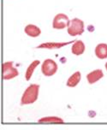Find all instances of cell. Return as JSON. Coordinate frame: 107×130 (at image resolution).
Wrapping results in <instances>:
<instances>
[{"mask_svg":"<svg viewBox=\"0 0 107 130\" xmlns=\"http://www.w3.org/2000/svg\"><path fill=\"white\" fill-rule=\"evenodd\" d=\"M39 86L37 84H31L27 87L23 92L21 99V105H27L35 103L39 97Z\"/></svg>","mask_w":107,"mask_h":130,"instance_id":"1","label":"cell"},{"mask_svg":"<svg viewBox=\"0 0 107 130\" xmlns=\"http://www.w3.org/2000/svg\"><path fill=\"white\" fill-rule=\"evenodd\" d=\"M67 31L70 36L81 35L84 32V22L79 18H74L70 20L67 27Z\"/></svg>","mask_w":107,"mask_h":130,"instance_id":"2","label":"cell"},{"mask_svg":"<svg viewBox=\"0 0 107 130\" xmlns=\"http://www.w3.org/2000/svg\"><path fill=\"white\" fill-rule=\"evenodd\" d=\"M19 75L17 69L13 66V62H5L2 65V77L4 80H9Z\"/></svg>","mask_w":107,"mask_h":130,"instance_id":"3","label":"cell"},{"mask_svg":"<svg viewBox=\"0 0 107 130\" xmlns=\"http://www.w3.org/2000/svg\"><path fill=\"white\" fill-rule=\"evenodd\" d=\"M58 66L54 60L47 58L43 62L41 66V71L42 74L45 76H52L54 75L57 71Z\"/></svg>","mask_w":107,"mask_h":130,"instance_id":"4","label":"cell"},{"mask_svg":"<svg viewBox=\"0 0 107 130\" xmlns=\"http://www.w3.org/2000/svg\"><path fill=\"white\" fill-rule=\"evenodd\" d=\"M70 20L69 19V16L64 13H59L55 15L52 22V27L54 29H64L65 27H68Z\"/></svg>","mask_w":107,"mask_h":130,"instance_id":"5","label":"cell"},{"mask_svg":"<svg viewBox=\"0 0 107 130\" xmlns=\"http://www.w3.org/2000/svg\"><path fill=\"white\" fill-rule=\"evenodd\" d=\"M75 41H69V42H46L42 43L39 45L37 46V48L39 49H49V50H54V49H60L64 46L69 45L72 42Z\"/></svg>","mask_w":107,"mask_h":130,"instance_id":"6","label":"cell"},{"mask_svg":"<svg viewBox=\"0 0 107 130\" xmlns=\"http://www.w3.org/2000/svg\"><path fill=\"white\" fill-rule=\"evenodd\" d=\"M104 77V73L102 69H95V70L90 72L87 75V80L89 84H94L97 81Z\"/></svg>","mask_w":107,"mask_h":130,"instance_id":"7","label":"cell"},{"mask_svg":"<svg viewBox=\"0 0 107 130\" xmlns=\"http://www.w3.org/2000/svg\"><path fill=\"white\" fill-rule=\"evenodd\" d=\"M24 32L27 35H28L29 37H32V38L39 37L41 34L40 28H39V27H37L36 25H34V24L27 25L24 28Z\"/></svg>","mask_w":107,"mask_h":130,"instance_id":"8","label":"cell"},{"mask_svg":"<svg viewBox=\"0 0 107 130\" xmlns=\"http://www.w3.org/2000/svg\"><path fill=\"white\" fill-rule=\"evenodd\" d=\"M85 49V44L82 40H75L71 47V52L75 56H80L84 53Z\"/></svg>","mask_w":107,"mask_h":130,"instance_id":"9","label":"cell"},{"mask_svg":"<svg viewBox=\"0 0 107 130\" xmlns=\"http://www.w3.org/2000/svg\"><path fill=\"white\" fill-rule=\"evenodd\" d=\"M95 55L99 59L107 58V44L100 43L95 47Z\"/></svg>","mask_w":107,"mask_h":130,"instance_id":"10","label":"cell"},{"mask_svg":"<svg viewBox=\"0 0 107 130\" xmlns=\"http://www.w3.org/2000/svg\"><path fill=\"white\" fill-rule=\"evenodd\" d=\"M81 72L80 71H76L75 73L72 75L67 80V87H76L81 81Z\"/></svg>","mask_w":107,"mask_h":130,"instance_id":"11","label":"cell"},{"mask_svg":"<svg viewBox=\"0 0 107 130\" xmlns=\"http://www.w3.org/2000/svg\"><path fill=\"white\" fill-rule=\"evenodd\" d=\"M39 63H40L39 60H34V62L29 64V66L27 67V69L26 70V74H25V79H26V80H29L30 79H31V77L33 76V74H34V69L37 68V66H38Z\"/></svg>","mask_w":107,"mask_h":130,"instance_id":"12","label":"cell"},{"mask_svg":"<svg viewBox=\"0 0 107 130\" xmlns=\"http://www.w3.org/2000/svg\"><path fill=\"white\" fill-rule=\"evenodd\" d=\"M38 122L39 123H64V121L57 117H46L40 118Z\"/></svg>","mask_w":107,"mask_h":130,"instance_id":"13","label":"cell"},{"mask_svg":"<svg viewBox=\"0 0 107 130\" xmlns=\"http://www.w3.org/2000/svg\"><path fill=\"white\" fill-rule=\"evenodd\" d=\"M104 67H105V69H106V71H107V62L105 63V65H104Z\"/></svg>","mask_w":107,"mask_h":130,"instance_id":"14","label":"cell"}]
</instances>
